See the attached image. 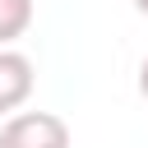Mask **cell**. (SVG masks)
<instances>
[{
    "label": "cell",
    "instance_id": "6da1fadb",
    "mask_svg": "<svg viewBox=\"0 0 148 148\" xmlns=\"http://www.w3.org/2000/svg\"><path fill=\"white\" fill-rule=\"evenodd\" d=\"M0 148H69V125L56 111H18L5 120Z\"/></svg>",
    "mask_w": 148,
    "mask_h": 148
},
{
    "label": "cell",
    "instance_id": "7a4b0ae2",
    "mask_svg": "<svg viewBox=\"0 0 148 148\" xmlns=\"http://www.w3.org/2000/svg\"><path fill=\"white\" fill-rule=\"evenodd\" d=\"M32 83H37L32 60L14 46H0V111H18L32 97Z\"/></svg>",
    "mask_w": 148,
    "mask_h": 148
},
{
    "label": "cell",
    "instance_id": "3957f363",
    "mask_svg": "<svg viewBox=\"0 0 148 148\" xmlns=\"http://www.w3.org/2000/svg\"><path fill=\"white\" fill-rule=\"evenodd\" d=\"M32 0H0V46L18 42L28 28H32Z\"/></svg>",
    "mask_w": 148,
    "mask_h": 148
},
{
    "label": "cell",
    "instance_id": "277c9868",
    "mask_svg": "<svg viewBox=\"0 0 148 148\" xmlns=\"http://www.w3.org/2000/svg\"><path fill=\"white\" fill-rule=\"evenodd\" d=\"M139 97H143V102H148V60H143V65H139Z\"/></svg>",
    "mask_w": 148,
    "mask_h": 148
},
{
    "label": "cell",
    "instance_id": "5b68a950",
    "mask_svg": "<svg viewBox=\"0 0 148 148\" xmlns=\"http://www.w3.org/2000/svg\"><path fill=\"white\" fill-rule=\"evenodd\" d=\"M134 9H139V14H143V18H148V0H134Z\"/></svg>",
    "mask_w": 148,
    "mask_h": 148
}]
</instances>
